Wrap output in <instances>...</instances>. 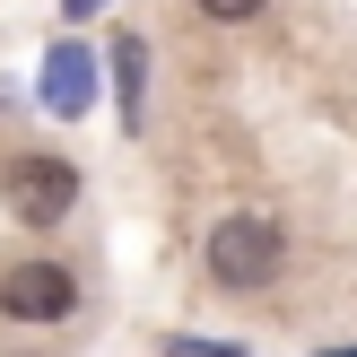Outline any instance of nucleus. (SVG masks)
<instances>
[{"mask_svg": "<svg viewBox=\"0 0 357 357\" xmlns=\"http://www.w3.org/2000/svg\"><path fill=\"white\" fill-rule=\"evenodd\" d=\"M201 17H218V26H236V17H261V0H201Z\"/></svg>", "mask_w": 357, "mask_h": 357, "instance_id": "423d86ee", "label": "nucleus"}, {"mask_svg": "<svg viewBox=\"0 0 357 357\" xmlns=\"http://www.w3.org/2000/svg\"><path fill=\"white\" fill-rule=\"evenodd\" d=\"M0 201H9V218L52 227V218H70V209H79V166H70V157H9Z\"/></svg>", "mask_w": 357, "mask_h": 357, "instance_id": "f03ea898", "label": "nucleus"}, {"mask_svg": "<svg viewBox=\"0 0 357 357\" xmlns=\"http://www.w3.org/2000/svg\"><path fill=\"white\" fill-rule=\"evenodd\" d=\"M44 96H52V114H87V52H79V44H61V52H52Z\"/></svg>", "mask_w": 357, "mask_h": 357, "instance_id": "20e7f679", "label": "nucleus"}, {"mask_svg": "<svg viewBox=\"0 0 357 357\" xmlns=\"http://www.w3.org/2000/svg\"><path fill=\"white\" fill-rule=\"evenodd\" d=\"M340 357H357V349H340Z\"/></svg>", "mask_w": 357, "mask_h": 357, "instance_id": "6e6552de", "label": "nucleus"}, {"mask_svg": "<svg viewBox=\"0 0 357 357\" xmlns=\"http://www.w3.org/2000/svg\"><path fill=\"white\" fill-rule=\"evenodd\" d=\"M114 70H122V105H131V114H139V44H131V35H122V44H114Z\"/></svg>", "mask_w": 357, "mask_h": 357, "instance_id": "39448f33", "label": "nucleus"}, {"mask_svg": "<svg viewBox=\"0 0 357 357\" xmlns=\"http://www.w3.org/2000/svg\"><path fill=\"white\" fill-rule=\"evenodd\" d=\"M70 305H79V279H70L61 261H17V271L0 279V314H9V323H61Z\"/></svg>", "mask_w": 357, "mask_h": 357, "instance_id": "7ed1b4c3", "label": "nucleus"}, {"mask_svg": "<svg viewBox=\"0 0 357 357\" xmlns=\"http://www.w3.org/2000/svg\"><path fill=\"white\" fill-rule=\"evenodd\" d=\"M87 9H96V0H70V17H87Z\"/></svg>", "mask_w": 357, "mask_h": 357, "instance_id": "0eeeda50", "label": "nucleus"}, {"mask_svg": "<svg viewBox=\"0 0 357 357\" xmlns=\"http://www.w3.org/2000/svg\"><path fill=\"white\" fill-rule=\"evenodd\" d=\"M279 261H288V236H279V218H218L209 227V279L218 288H271Z\"/></svg>", "mask_w": 357, "mask_h": 357, "instance_id": "f257e3e1", "label": "nucleus"}]
</instances>
